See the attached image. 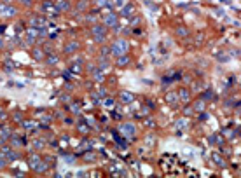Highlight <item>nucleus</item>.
<instances>
[{
    "mask_svg": "<svg viewBox=\"0 0 241 178\" xmlns=\"http://www.w3.org/2000/svg\"><path fill=\"white\" fill-rule=\"evenodd\" d=\"M0 156H4L7 161H14V159L18 157V154H16L11 147H4V148H2V152H0Z\"/></svg>",
    "mask_w": 241,
    "mask_h": 178,
    "instance_id": "20e7f679",
    "label": "nucleus"
},
{
    "mask_svg": "<svg viewBox=\"0 0 241 178\" xmlns=\"http://www.w3.org/2000/svg\"><path fill=\"white\" fill-rule=\"evenodd\" d=\"M121 98H122V101L130 103V101H133V94H131V93H126V91H124V93L121 94Z\"/></svg>",
    "mask_w": 241,
    "mask_h": 178,
    "instance_id": "9b49d317",
    "label": "nucleus"
},
{
    "mask_svg": "<svg viewBox=\"0 0 241 178\" xmlns=\"http://www.w3.org/2000/svg\"><path fill=\"white\" fill-rule=\"evenodd\" d=\"M128 49H130V44H128L124 39L115 40V42H114V45L110 47V51L115 54V56H122V54H126V53H128Z\"/></svg>",
    "mask_w": 241,
    "mask_h": 178,
    "instance_id": "f257e3e1",
    "label": "nucleus"
},
{
    "mask_svg": "<svg viewBox=\"0 0 241 178\" xmlns=\"http://www.w3.org/2000/svg\"><path fill=\"white\" fill-rule=\"evenodd\" d=\"M119 129H121V133H122L124 136H128V138H131V136L135 135V131H136V129H135V124H130V122L121 124V128H119Z\"/></svg>",
    "mask_w": 241,
    "mask_h": 178,
    "instance_id": "7ed1b4c3",
    "label": "nucleus"
},
{
    "mask_svg": "<svg viewBox=\"0 0 241 178\" xmlns=\"http://www.w3.org/2000/svg\"><path fill=\"white\" fill-rule=\"evenodd\" d=\"M46 169H47V162H42V161H40V164H38L37 168H35L37 173H42V171H46Z\"/></svg>",
    "mask_w": 241,
    "mask_h": 178,
    "instance_id": "4468645a",
    "label": "nucleus"
},
{
    "mask_svg": "<svg viewBox=\"0 0 241 178\" xmlns=\"http://www.w3.org/2000/svg\"><path fill=\"white\" fill-rule=\"evenodd\" d=\"M7 166V159L4 157V156H0V169H4Z\"/></svg>",
    "mask_w": 241,
    "mask_h": 178,
    "instance_id": "a211bd4d",
    "label": "nucleus"
},
{
    "mask_svg": "<svg viewBox=\"0 0 241 178\" xmlns=\"http://www.w3.org/2000/svg\"><path fill=\"white\" fill-rule=\"evenodd\" d=\"M105 105H109V107H112V105H114V99H105Z\"/></svg>",
    "mask_w": 241,
    "mask_h": 178,
    "instance_id": "5701e85b",
    "label": "nucleus"
},
{
    "mask_svg": "<svg viewBox=\"0 0 241 178\" xmlns=\"http://www.w3.org/2000/svg\"><path fill=\"white\" fill-rule=\"evenodd\" d=\"M58 61H59V59H58V56H54V54H53V56H49V58H47V65H56Z\"/></svg>",
    "mask_w": 241,
    "mask_h": 178,
    "instance_id": "dca6fc26",
    "label": "nucleus"
},
{
    "mask_svg": "<svg viewBox=\"0 0 241 178\" xmlns=\"http://www.w3.org/2000/svg\"><path fill=\"white\" fill-rule=\"evenodd\" d=\"M77 49H79V44H77V42H68V44L65 45V53H68V54H70V53H75Z\"/></svg>",
    "mask_w": 241,
    "mask_h": 178,
    "instance_id": "6e6552de",
    "label": "nucleus"
},
{
    "mask_svg": "<svg viewBox=\"0 0 241 178\" xmlns=\"http://www.w3.org/2000/svg\"><path fill=\"white\" fill-rule=\"evenodd\" d=\"M131 12H133V7H131V5H126V7L122 9V16H130Z\"/></svg>",
    "mask_w": 241,
    "mask_h": 178,
    "instance_id": "f3484780",
    "label": "nucleus"
},
{
    "mask_svg": "<svg viewBox=\"0 0 241 178\" xmlns=\"http://www.w3.org/2000/svg\"><path fill=\"white\" fill-rule=\"evenodd\" d=\"M40 161L42 159L38 157V156H32V159H30V166H32V169H35L38 164H40Z\"/></svg>",
    "mask_w": 241,
    "mask_h": 178,
    "instance_id": "9d476101",
    "label": "nucleus"
},
{
    "mask_svg": "<svg viewBox=\"0 0 241 178\" xmlns=\"http://www.w3.org/2000/svg\"><path fill=\"white\" fill-rule=\"evenodd\" d=\"M105 25H107V26H115V25H117V16H115V14L105 16Z\"/></svg>",
    "mask_w": 241,
    "mask_h": 178,
    "instance_id": "0eeeda50",
    "label": "nucleus"
},
{
    "mask_svg": "<svg viewBox=\"0 0 241 178\" xmlns=\"http://www.w3.org/2000/svg\"><path fill=\"white\" fill-rule=\"evenodd\" d=\"M16 9L11 5H0V16H14Z\"/></svg>",
    "mask_w": 241,
    "mask_h": 178,
    "instance_id": "39448f33",
    "label": "nucleus"
},
{
    "mask_svg": "<svg viewBox=\"0 0 241 178\" xmlns=\"http://www.w3.org/2000/svg\"><path fill=\"white\" fill-rule=\"evenodd\" d=\"M12 143H14V145H21V140H18V138H14V140H12Z\"/></svg>",
    "mask_w": 241,
    "mask_h": 178,
    "instance_id": "393cba45",
    "label": "nucleus"
},
{
    "mask_svg": "<svg viewBox=\"0 0 241 178\" xmlns=\"http://www.w3.org/2000/svg\"><path fill=\"white\" fill-rule=\"evenodd\" d=\"M94 80H98V82H101L103 80V70H94Z\"/></svg>",
    "mask_w": 241,
    "mask_h": 178,
    "instance_id": "ddd939ff",
    "label": "nucleus"
},
{
    "mask_svg": "<svg viewBox=\"0 0 241 178\" xmlns=\"http://www.w3.org/2000/svg\"><path fill=\"white\" fill-rule=\"evenodd\" d=\"M56 7H58V11H68L70 2H68V0H59V2L56 4Z\"/></svg>",
    "mask_w": 241,
    "mask_h": 178,
    "instance_id": "1a4fd4ad",
    "label": "nucleus"
},
{
    "mask_svg": "<svg viewBox=\"0 0 241 178\" xmlns=\"http://www.w3.org/2000/svg\"><path fill=\"white\" fill-rule=\"evenodd\" d=\"M128 61H130V59L122 54V56H119V59H117V65H119V66H126V65H128Z\"/></svg>",
    "mask_w": 241,
    "mask_h": 178,
    "instance_id": "f8f14e48",
    "label": "nucleus"
},
{
    "mask_svg": "<svg viewBox=\"0 0 241 178\" xmlns=\"http://www.w3.org/2000/svg\"><path fill=\"white\" fill-rule=\"evenodd\" d=\"M11 136H12V131H11L9 128H4V129L0 131V141H2V143H4L7 138H11Z\"/></svg>",
    "mask_w": 241,
    "mask_h": 178,
    "instance_id": "423d86ee",
    "label": "nucleus"
},
{
    "mask_svg": "<svg viewBox=\"0 0 241 178\" xmlns=\"http://www.w3.org/2000/svg\"><path fill=\"white\" fill-rule=\"evenodd\" d=\"M96 2H98V5H101V7H103V5H107V4H109V0H96Z\"/></svg>",
    "mask_w": 241,
    "mask_h": 178,
    "instance_id": "aec40b11",
    "label": "nucleus"
},
{
    "mask_svg": "<svg viewBox=\"0 0 241 178\" xmlns=\"http://www.w3.org/2000/svg\"><path fill=\"white\" fill-rule=\"evenodd\" d=\"M180 96H182V99H187V91H182V94H180Z\"/></svg>",
    "mask_w": 241,
    "mask_h": 178,
    "instance_id": "bb28decb",
    "label": "nucleus"
},
{
    "mask_svg": "<svg viewBox=\"0 0 241 178\" xmlns=\"http://www.w3.org/2000/svg\"><path fill=\"white\" fill-rule=\"evenodd\" d=\"M19 2H23L25 5H30V4H32V0H19Z\"/></svg>",
    "mask_w": 241,
    "mask_h": 178,
    "instance_id": "a878e982",
    "label": "nucleus"
},
{
    "mask_svg": "<svg viewBox=\"0 0 241 178\" xmlns=\"http://www.w3.org/2000/svg\"><path fill=\"white\" fill-rule=\"evenodd\" d=\"M93 37L96 42H103L105 37H107V30L101 25H96V26H93Z\"/></svg>",
    "mask_w": 241,
    "mask_h": 178,
    "instance_id": "f03ea898",
    "label": "nucleus"
},
{
    "mask_svg": "<svg viewBox=\"0 0 241 178\" xmlns=\"http://www.w3.org/2000/svg\"><path fill=\"white\" fill-rule=\"evenodd\" d=\"M44 7H46V11H51V9H53V4H49V2H44Z\"/></svg>",
    "mask_w": 241,
    "mask_h": 178,
    "instance_id": "6ab92c4d",
    "label": "nucleus"
},
{
    "mask_svg": "<svg viewBox=\"0 0 241 178\" xmlns=\"http://www.w3.org/2000/svg\"><path fill=\"white\" fill-rule=\"evenodd\" d=\"M33 58L35 59H42V49H33Z\"/></svg>",
    "mask_w": 241,
    "mask_h": 178,
    "instance_id": "2eb2a0df",
    "label": "nucleus"
},
{
    "mask_svg": "<svg viewBox=\"0 0 241 178\" xmlns=\"http://www.w3.org/2000/svg\"><path fill=\"white\" fill-rule=\"evenodd\" d=\"M115 5H117V7H122V5H124V0H115Z\"/></svg>",
    "mask_w": 241,
    "mask_h": 178,
    "instance_id": "4be33fe9",
    "label": "nucleus"
},
{
    "mask_svg": "<svg viewBox=\"0 0 241 178\" xmlns=\"http://www.w3.org/2000/svg\"><path fill=\"white\" fill-rule=\"evenodd\" d=\"M177 33H178V35H185L187 30H184V28H178V30H177Z\"/></svg>",
    "mask_w": 241,
    "mask_h": 178,
    "instance_id": "412c9836",
    "label": "nucleus"
},
{
    "mask_svg": "<svg viewBox=\"0 0 241 178\" xmlns=\"http://www.w3.org/2000/svg\"><path fill=\"white\" fill-rule=\"evenodd\" d=\"M168 101H175V94H168Z\"/></svg>",
    "mask_w": 241,
    "mask_h": 178,
    "instance_id": "b1692460",
    "label": "nucleus"
}]
</instances>
